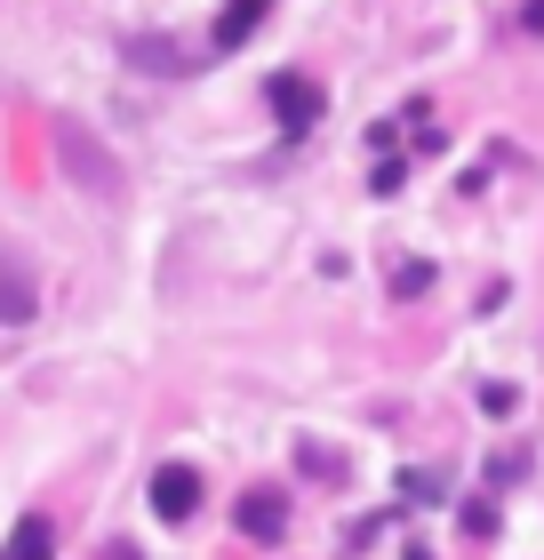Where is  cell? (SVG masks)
Returning <instances> with one entry per match:
<instances>
[{
    "mask_svg": "<svg viewBox=\"0 0 544 560\" xmlns=\"http://www.w3.org/2000/svg\"><path fill=\"white\" fill-rule=\"evenodd\" d=\"M265 96H273V120H280L289 137H304V129L321 120V89L304 81V72H273V81H265Z\"/></svg>",
    "mask_w": 544,
    "mask_h": 560,
    "instance_id": "6da1fadb",
    "label": "cell"
},
{
    "mask_svg": "<svg viewBox=\"0 0 544 560\" xmlns=\"http://www.w3.org/2000/svg\"><path fill=\"white\" fill-rule=\"evenodd\" d=\"M193 504H200V472L193 465H161L152 472V513L161 521H193Z\"/></svg>",
    "mask_w": 544,
    "mask_h": 560,
    "instance_id": "7a4b0ae2",
    "label": "cell"
},
{
    "mask_svg": "<svg viewBox=\"0 0 544 560\" xmlns=\"http://www.w3.org/2000/svg\"><path fill=\"white\" fill-rule=\"evenodd\" d=\"M280 528H289V497H280V489H248L241 497V537L280 545Z\"/></svg>",
    "mask_w": 544,
    "mask_h": 560,
    "instance_id": "3957f363",
    "label": "cell"
},
{
    "mask_svg": "<svg viewBox=\"0 0 544 560\" xmlns=\"http://www.w3.org/2000/svg\"><path fill=\"white\" fill-rule=\"evenodd\" d=\"M0 560H57V528H48L40 513H24L9 528V545H0Z\"/></svg>",
    "mask_w": 544,
    "mask_h": 560,
    "instance_id": "277c9868",
    "label": "cell"
},
{
    "mask_svg": "<svg viewBox=\"0 0 544 560\" xmlns=\"http://www.w3.org/2000/svg\"><path fill=\"white\" fill-rule=\"evenodd\" d=\"M265 16H273V0H224V16H217V48H241Z\"/></svg>",
    "mask_w": 544,
    "mask_h": 560,
    "instance_id": "5b68a950",
    "label": "cell"
},
{
    "mask_svg": "<svg viewBox=\"0 0 544 560\" xmlns=\"http://www.w3.org/2000/svg\"><path fill=\"white\" fill-rule=\"evenodd\" d=\"M0 320H33V289H24L9 265H0Z\"/></svg>",
    "mask_w": 544,
    "mask_h": 560,
    "instance_id": "8992f818",
    "label": "cell"
},
{
    "mask_svg": "<svg viewBox=\"0 0 544 560\" xmlns=\"http://www.w3.org/2000/svg\"><path fill=\"white\" fill-rule=\"evenodd\" d=\"M408 560H432V552H408Z\"/></svg>",
    "mask_w": 544,
    "mask_h": 560,
    "instance_id": "52a82bcc",
    "label": "cell"
}]
</instances>
